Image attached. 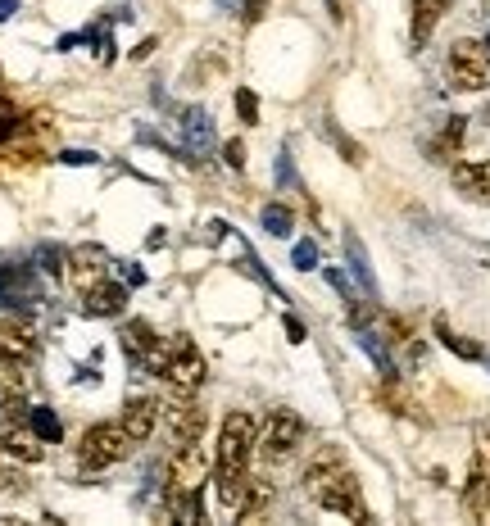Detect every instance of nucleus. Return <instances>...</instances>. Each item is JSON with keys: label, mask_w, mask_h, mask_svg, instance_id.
I'll return each instance as SVG.
<instances>
[{"label": "nucleus", "mask_w": 490, "mask_h": 526, "mask_svg": "<svg viewBox=\"0 0 490 526\" xmlns=\"http://www.w3.org/2000/svg\"><path fill=\"white\" fill-rule=\"evenodd\" d=\"M5 132H14V118H0V137H5Z\"/></svg>", "instance_id": "32"}, {"label": "nucleus", "mask_w": 490, "mask_h": 526, "mask_svg": "<svg viewBox=\"0 0 490 526\" xmlns=\"http://www.w3.org/2000/svg\"><path fill=\"white\" fill-rule=\"evenodd\" d=\"M268 504H273V481L245 472V499H241V508H236V517H241V522H255Z\"/></svg>", "instance_id": "15"}, {"label": "nucleus", "mask_w": 490, "mask_h": 526, "mask_svg": "<svg viewBox=\"0 0 490 526\" xmlns=\"http://www.w3.org/2000/svg\"><path fill=\"white\" fill-rule=\"evenodd\" d=\"M463 141V118H450V127H445V137L436 141V155H454Z\"/></svg>", "instance_id": "22"}, {"label": "nucleus", "mask_w": 490, "mask_h": 526, "mask_svg": "<svg viewBox=\"0 0 490 526\" xmlns=\"http://www.w3.org/2000/svg\"><path fill=\"white\" fill-rule=\"evenodd\" d=\"M118 341H123V350H128L132 354V359H146V350H150V345H155V332H150V322H123V336H118Z\"/></svg>", "instance_id": "18"}, {"label": "nucleus", "mask_w": 490, "mask_h": 526, "mask_svg": "<svg viewBox=\"0 0 490 526\" xmlns=\"http://www.w3.org/2000/svg\"><path fill=\"white\" fill-rule=\"evenodd\" d=\"M59 159H64V164H91V155H87V150H64Z\"/></svg>", "instance_id": "28"}, {"label": "nucleus", "mask_w": 490, "mask_h": 526, "mask_svg": "<svg viewBox=\"0 0 490 526\" xmlns=\"http://www.w3.org/2000/svg\"><path fill=\"white\" fill-rule=\"evenodd\" d=\"M300 436H304V422L295 418L291 409H277V413H268V422H264V431H259V445L255 449L264 454V463H282V458L295 454Z\"/></svg>", "instance_id": "5"}, {"label": "nucleus", "mask_w": 490, "mask_h": 526, "mask_svg": "<svg viewBox=\"0 0 490 526\" xmlns=\"http://www.w3.org/2000/svg\"><path fill=\"white\" fill-rule=\"evenodd\" d=\"M463 508L472 517H490V472L481 463H472L468 472V486H463Z\"/></svg>", "instance_id": "16"}, {"label": "nucleus", "mask_w": 490, "mask_h": 526, "mask_svg": "<svg viewBox=\"0 0 490 526\" xmlns=\"http://www.w3.org/2000/svg\"><path fill=\"white\" fill-rule=\"evenodd\" d=\"M477 463L490 472V422H481L477 427Z\"/></svg>", "instance_id": "25"}, {"label": "nucleus", "mask_w": 490, "mask_h": 526, "mask_svg": "<svg viewBox=\"0 0 490 526\" xmlns=\"http://www.w3.org/2000/svg\"><path fill=\"white\" fill-rule=\"evenodd\" d=\"M14 10H19V0H0V23L10 19V14H14Z\"/></svg>", "instance_id": "30"}, {"label": "nucleus", "mask_w": 490, "mask_h": 526, "mask_svg": "<svg viewBox=\"0 0 490 526\" xmlns=\"http://www.w3.org/2000/svg\"><path fill=\"white\" fill-rule=\"evenodd\" d=\"M286 332H291V341H304V327L295 318H286Z\"/></svg>", "instance_id": "31"}, {"label": "nucleus", "mask_w": 490, "mask_h": 526, "mask_svg": "<svg viewBox=\"0 0 490 526\" xmlns=\"http://www.w3.org/2000/svg\"><path fill=\"white\" fill-rule=\"evenodd\" d=\"M123 304H128V291L123 286H114L105 277V282H96L87 295H82V309L91 313V318H114V313H123Z\"/></svg>", "instance_id": "13"}, {"label": "nucleus", "mask_w": 490, "mask_h": 526, "mask_svg": "<svg viewBox=\"0 0 490 526\" xmlns=\"http://www.w3.org/2000/svg\"><path fill=\"white\" fill-rule=\"evenodd\" d=\"M196 395H182V390L168 386V400L159 404V418L168 422V440L173 445H187V440H200V431H205V413H200V404H191Z\"/></svg>", "instance_id": "6"}, {"label": "nucleus", "mask_w": 490, "mask_h": 526, "mask_svg": "<svg viewBox=\"0 0 490 526\" xmlns=\"http://www.w3.org/2000/svg\"><path fill=\"white\" fill-rule=\"evenodd\" d=\"M28 427L37 431L41 440H59V436H64V422H59L50 409H32V413H28Z\"/></svg>", "instance_id": "19"}, {"label": "nucleus", "mask_w": 490, "mask_h": 526, "mask_svg": "<svg viewBox=\"0 0 490 526\" xmlns=\"http://www.w3.org/2000/svg\"><path fill=\"white\" fill-rule=\"evenodd\" d=\"M0 354H10L19 363H28L37 354V336L23 318H0Z\"/></svg>", "instance_id": "11"}, {"label": "nucleus", "mask_w": 490, "mask_h": 526, "mask_svg": "<svg viewBox=\"0 0 490 526\" xmlns=\"http://www.w3.org/2000/svg\"><path fill=\"white\" fill-rule=\"evenodd\" d=\"M236 114H241L245 118V127H250V123H259V96H255V91H236Z\"/></svg>", "instance_id": "21"}, {"label": "nucleus", "mask_w": 490, "mask_h": 526, "mask_svg": "<svg viewBox=\"0 0 490 526\" xmlns=\"http://www.w3.org/2000/svg\"><path fill=\"white\" fill-rule=\"evenodd\" d=\"M295 263H300V268H309V263H314V245L304 241V245H300V250H295Z\"/></svg>", "instance_id": "27"}, {"label": "nucleus", "mask_w": 490, "mask_h": 526, "mask_svg": "<svg viewBox=\"0 0 490 526\" xmlns=\"http://www.w3.org/2000/svg\"><path fill=\"white\" fill-rule=\"evenodd\" d=\"M205 377H209V363H205V354L196 350L191 341H182L177 345V354L168 359V368H164V381L173 390H182V395H196L200 386H205Z\"/></svg>", "instance_id": "7"}, {"label": "nucleus", "mask_w": 490, "mask_h": 526, "mask_svg": "<svg viewBox=\"0 0 490 526\" xmlns=\"http://www.w3.org/2000/svg\"><path fill=\"white\" fill-rule=\"evenodd\" d=\"M118 422H123L128 436L141 445V440L155 431V422H159V400H150V395H132V400L123 404V418H118Z\"/></svg>", "instance_id": "10"}, {"label": "nucleus", "mask_w": 490, "mask_h": 526, "mask_svg": "<svg viewBox=\"0 0 490 526\" xmlns=\"http://www.w3.org/2000/svg\"><path fill=\"white\" fill-rule=\"evenodd\" d=\"M132 449H137V440L128 436L123 422H100V427H91L87 436H82L78 458L87 472H105V468H114V463H123Z\"/></svg>", "instance_id": "3"}, {"label": "nucleus", "mask_w": 490, "mask_h": 526, "mask_svg": "<svg viewBox=\"0 0 490 526\" xmlns=\"http://www.w3.org/2000/svg\"><path fill=\"white\" fill-rule=\"evenodd\" d=\"M264 227L273 236H286V232H291V214H286V209H277V205H268L264 209Z\"/></svg>", "instance_id": "23"}, {"label": "nucleus", "mask_w": 490, "mask_h": 526, "mask_svg": "<svg viewBox=\"0 0 490 526\" xmlns=\"http://www.w3.org/2000/svg\"><path fill=\"white\" fill-rule=\"evenodd\" d=\"M205 477H209V449L200 445V440L173 445V458H168V499H173V504L196 499Z\"/></svg>", "instance_id": "2"}, {"label": "nucleus", "mask_w": 490, "mask_h": 526, "mask_svg": "<svg viewBox=\"0 0 490 526\" xmlns=\"http://www.w3.org/2000/svg\"><path fill=\"white\" fill-rule=\"evenodd\" d=\"M245 19H250V23L264 19V0H250V5H245Z\"/></svg>", "instance_id": "29"}, {"label": "nucleus", "mask_w": 490, "mask_h": 526, "mask_svg": "<svg viewBox=\"0 0 490 526\" xmlns=\"http://www.w3.org/2000/svg\"><path fill=\"white\" fill-rule=\"evenodd\" d=\"M450 5L454 0H413V41H418V46L432 37V28L441 23V14L450 10Z\"/></svg>", "instance_id": "17"}, {"label": "nucleus", "mask_w": 490, "mask_h": 526, "mask_svg": "<svg viewBox=\"0 0 490 526\" xmlns=\"http://www.w3.org/2000/svg\"><path fill=\"white\" fill-rule=\"evenodd\" d=\"M445 73L459 91H486L490 87V46L486 41H454L450 46V59H445Z\"/></svg>", "instance_id": "4"}, {"label": "nucleus", "mask_w": 490, "mask_h": 526, "mask_svg": "<svg viewBox=\"0 0 490 526\" xmlns=\"http://www.w3.org/2000/svg\"><path fill=\"white\" fill-rule=\"evenodd\" d=\"M223 159H227V168H245V141L241 137H232L223 146Z\"/></svg>", "instance_id": "24"}, {"label": "nucleus", "mask_w": 490, "mask_h": 526, "mask_svg": "<svg viewBox=\"0 0 490 526\" xmlns=\"http://www.w3.org/2000/svg\"><path fill=\"white\" fill-rule=\"evenodd\" d=\"M259 445V427L250 413H227L223 431H218V445H214V477L218 481H232L250 472V458H255Z\"/></svg>", "instance_id": "1"}, {"label": "nucleus", "mask_w": 490, "mask_h": 526, "mask_svg": "<svg viewBox=\"0 0 490 526\" xmlns=\"http://www.w3.org/2000/svg\"><path fill=\"white\" fill-rule=\"evenodd\" d=\"M454 191L468 195V200H481V205H490V164H481V159L454 164Z\"/></svg>", "instance_id": "12"}, {"label": "nucleus", "mask_w": 490, "mask_h": 526, "mask_svg": "<svg viewBox=\"0 0 490 526\" xmlns=\"http://www.w3.org/2000/svg\"><path fill=\"white\" fill-rule=\"evenodd\" d=\"M105 277H109V254L100 250V245H78V250L69 254V282L78 286L82 295L96 282H105Z\"/></svg>", "instance_id": "8"}, {"label": "nucleus", "mask_w": 490, "mask_h": 526, "mask_svg": "<svg viewBox=\"0 0 490 526\" xmlns=\"http://www.w3.org/2000/svg\"><path fill=\"white\" fill-rule=\"evenodd\" d=\"M155 46H159V41H155V37H146L137 50H132V59H150V55H155Z\"/></svg>", "instance_id": "26"}, {"label": "nucleus", "mask_w": 490, "mask_h": 526, "mask_svg": "<svg viewBox=\"0 0 490 526\" xmlns=\"http://www.w3.org/2000/svg\"><path fill=\"white\" fill-rule=\"evenodd\" d=\"M0 449L14 454V458H23V463H41V436H37V431H28L23 422L0 427Z\"/></svg>", "instance_id": "14"}, {"label": "nucleus", "mask_w": 490, "mask_h": 526, "mask_svg": "<svg viewBox=\"0 0 490 526\" xmlns=\"http://www.w3.org/2000/svg\"><path fill=\"white\" fill-rule=\"evenodd\" d=\"M318 504L332 508V513L354 517V522H368V508H363V495H359V481H354V472H345L341 481H332V486L318 495Z\"/></svg>", "instance_id": "9"}, {"label": "nucleus", "mask_w": 490, "mask_h": 526, "mask_svg": "<svg viewBox=\"0 0 490 526\" xmlns=\"http://www.w3.org/2000/svg\"><path fill=\"white\" fill-rule=\"evenodd\" d=\"M436 336H441V341L450 345L454 354H463V359H481V350H477V345H472V341H463V336H454L450 327H445V322H436Z\"/></svg>", "instance_id": "20"}]
</instances>
